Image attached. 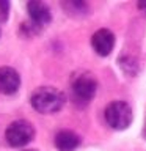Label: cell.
Listing matches in <instances>:
<instances>
[{
    "instance_id": "cell-5",
    "label": "cell",
    "mask_w": 146,
    "mask_h": 151,
    "mask_svg": "<svg viewBox=\"0 0 146 151\" xmlns=\"http://www.w3.org/2000/svg\"><path fill=\"white\" fill-rule=\"evenodd\" d=\"M91 46L96 50L97 55H101V57L110 55L113 47H115V35L110 30H107V28H101V30H97L93 35Z\"/></svg>"
},
{
    "instance_id": "cell-7",
    "label": "cell",
    "mask_w": 146,
    "mask_h": 151,
    "mask_svg": "<svg viewBox=\"0 0 146 151\" xmlns=\"http://www.w3.org/2000/svg\"><path fill=\"white\" fill-rule=\"evenodd\" d=\"M27 9H28V16L33 24H36L38 27H44L52 21V13L49 6L46 3L39 2V0H33V2L27 3Z\"/></svg>"
},
{
    "instance_id": "cell-4",
    "label": "cell",
    "mask_w": 146,
    "mask_h": 151,
    "mask_svg": "<svg viewBox=\"0 0 146 151\" xmlns=\"http://www.w3.org/2000/svg\"><path fill=\"white\" fill-rule=\"evenodd\" d=\"M35 137V127L31 126L30 121L17 120L13 121L5 131V139L14 148H22L28 145Z\"/></svg>"
},
{
    "instance_id": "cell-3",
    "label": "cell",
    "mask_w": 146,
    "mask_h": 151,
    "mask_svg": "<svg viewBox=\"0 0 146 151\" xmlns=\"http://www.w3.org/2000/svg\"><path fill=\"white\" fill-rule=\"evenodd\" d=\"M104 116H105L107 124L113 127V129L122 131L127 129L130 126L132 120H134V115H132V109L127 102L124 101H113L105 107V112H104Z\"/></svg>"
},
{
    "instance_id": "cell-2",
    "label": "cell",
    "mask_w": 146,
    "mask_h": 151,
    "mask_svg": "<svg viewBox=\"0 0 146 151\" xmlns=\"http://www.w3.org/2000/svg\"><path fill=\"white\" fill-rule=\"evenodd\" d=\"M71 88H72L74 101L80 107H83L87 104H89V101L94 98L96 90H97V82L93 74L83 71V73L74 74L72 82H71Z\"/></svg>"
},
{
    "instance_id": "cell-9",
    "label": "cell",
    "mask_w": 146,
    "mask_h": 151,
    "mask_svg": "<svg viewBox=\"0 0 146 151\" xmlns=\"http://www.w3.org/2000/svg\"><path fill=\"white\" fill-rule=\"evenodd\" d=\"M63 6L68 9L69 14H77V13H83L85 14L88 11L87 3H83V2H66V3H63Z\"/></svg>"
},
{
    "instance_id": "cell-6",
    "label": "cell",
    "mask_w": 146,
    "mask_h": 151,
    "mask_svg": "<svg viewBox=\"0 0 146 151\" xmlns=\"http://www.w3.org/2000/svg\"><path fill=\"white\" fill-rule=\"evenodd\" d=\"M21 87V76L16 69L3 66L0 68V93L2 94H14Z\"/></svg>"
},
{
    "instance_id": "cell-10",
    "label": "cell",
    "mask_w": 146,
    "mask_h": 151,
    "mask_svg": "<svg viewBox=\"0 0 146 151\" xmlns=\"http://www.w3.org/2000/svg\"><path fill=\"white\" fill-rule=\"evenodd\" d=\"M9 13V3L5 0H0V21H6Z\"/></svg>"
},
{
    "instance_id": "cell-11",
    "label": "cell",
    "mask_w": 146,
    "mask_h": 151,
    "mask_svg": "<svg viewBox=\"0 0 146 151\" xmlns=\"http://www.w3.org/2000/svg\"><path fill=\"white\" fill-rule=\"evenodd\" d=\"M138 9H141V13L146 14V2H138Z\"/></svg>"
},
{
    "instance_id": "cell-12",
    "label": "cell",
    "mask_w": 146,
    "mask_h": 151,
    "mask_svg": "<svg viewBox=\"0 0 146 151\" xmlns=\"http://www.w3.org/2000/svg\"><path fill=\"white\" fill-rule=\"evenodd\" d=\"M25 151H36V150H25Z\"/></svg>"
},
{
    "instance_id": "cell-1",
    "label": "cell",
    "mask_w": 146,
    "mask_h": 151,
    "mask_svg": "<svg viewBox=\"0 0 146 151\" xmlns=\"http://www.w3.org/2000/svg\"><path fill=\"white\" fill-rule=\"evenodd\" d=\"M64 93L55 87H39L31 94V107L39 113H55L64 106Z\"/></svg>"
},
{
    "instance_id": "cell-8",
    "label": "cell",
    "mask_w": 146,
    "mask_h": 151,
    "mask_svg": "<svg viewBox=\"0 0 146 151\" xmlns=\"http://www.w3.org/2000/svg\"><path fill=\"white\" fill-rule=\"evenodd\" d=\"M80 145V137L72 131H60L55 135V146L60 151H74Z\"/></svg>"
}]
</instances>
